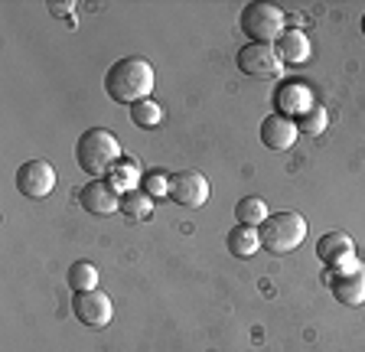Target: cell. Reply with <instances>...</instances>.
<instances>
[{
    "label": "cell",
    "mask_w": 365,
    "mask_h": 352,
    "mask_svg": "<svg viewBox=\"0 0 365 352\" xmlns=\"http://www.w3.org/2000/svg\"><path fill=\"white\" fill-rule=\"evenodd\" d=\"M153 85H157V76L144 56H124L105 72V92L118 105H137V101L150 98Z\"/></svg>",
    "instance_id": "1"
},
{
    "label": "cell",
    "mask_w": 365,
    "mask_h": 352,
    "mask_svg": "<svg viewBox=\"0 0 365 352\" xmlns=\"http://www.w3.org/2000/svg\"><path fill=\"white\" fill-rule=\"evenodd\" d=\"M121 160V140L108 128H88L76 140V163L88 176L101 180V173H111L114 163Z\"/></svg>",
    "instance_id": "2"
},
{
    "label": "cell",
    "mask_w": 365,
    "mask_h": 352,
    "mask_svg": "<svg viewBox=\"0 0 365 352\" xmlns=\"http://www.w3.org/2000/svg\"><path fill=\"white\" fill-rule=\"evenodd\" d=\"M261 248L271 254H290L294 248L304 245L307 238V219L300 212H271L264 225L258 229Z\"/></svg>",
    "instance_id": "3"
},
{
    "label": "cell",
    "mask_w": 365,
    "mask_h": 352,
    "mask_svg": "<svg viewBox=\"0 0 365 352\" xmlns=\"http://www.w3.org/2000/svg\"><path fill=\"white\" fill-rule=\"evenodd\" d=\"M242 33L251 39V43H261V46H274L277 39L287 30V14L274 4H264V0H255V4H245L242 16Z\"/></svg>",
    "instance_id": "4"
},
{
    "label": "cell",
    "mask_w": 365,
    "mask_h": 352,
    "mask_svg": "<svg viewBox=\"0 0 365 352\" xmlns=\"http://www.w3.org/2000/svg\"><path fill=\"white\" fill-rule=\"evenodd\" d=\"M212 196V186L199 170H180V173L170 176V200L182 209H199L209 202Z\"/></svg>",
    "instance_id": "5"
},
{
    "label": "cell",
    "mask_w": 365,
    "mask_h": 352,
    "mask_svg": "<svg viewBox=\"0 0 365 352\" xmlns=\"http://www.w3.org/2000/svg\"><path fill=\"white\" fill-rule=\"evenodd\" d=\"M317 258L327 264V271H349L356 268V242L346 232H327L317 242Z\"/></svg>",
    "instance_id": "6"
},
{
    "label": "cell",
    "mask_w": 365,
    "mask_h": 352,
    "mask_svg": "<svg viewBox=\"0 0 365 352\" xmlns=\"http://www.w3.org/2000/svg\"><path fill=\"white\" fill-rule=\"evenodd\" d=\"M16 190L26 200H46L56 190V170L46 160H26L16 170Z\"/></svg>",
    "instance_id": "7"
},
{
    "label": "cell",
    "mask_w": 365,
    "mask_h": 352,
    "mask_svg": "<svg viewBox=\"0 0 365 352\" xmlns=\"http://www.w3.org/2000/svg\"><path fill=\"white\" fill-rule=\"evenodd\" d=\"M72 314L82 326H91V329H101L111 323L114 316V306H111V297L101 291H85V294H76L72 297Z\"/></svg>",
    "instance_id": "8"
},
{
    "label": "cell",
    "mask_w": 365,
    "mask_h": 352,
    "mask_svg": "<svg viewBox=\"0 0 365 352\" xmlns=\"http://www.w3.org/2000/svg\"><path fill=\"white\" fill-rule=\"evenodd\" d=\"M238 69L251 78H271L284 69L274 46H261V43H248L238 49Z\"/></svg>",
    "instance_id": "9"
},
{
    "label": "cell",
    "mask_w": 365,
    "mask_h": 352,
    "mask_svg": "<svg viewBox=\"0 0 365 352\" xmlns=\"http://www.w3.org/2000/svg\"><path fill=\"white\" fill-rule=\"evenodd\" d=\"M78 202L91 215H111L121 212V190H114L108 180H91L78 190Z\"/></svg>",
    "instance_id": "10"
},
{
    "label": "cell",
    "mask_w": 365,
    "mask_h": 352,
    "mask_svg": "<svg viewBox=\"0 0 365 352\" xmlns=\"http://www.w3.org/2000/svg\"><path fill=\"white\" fill-rule=\"evenodd\" d=\"M329 291L346 306L365 304V264H356V268H349V271H336V274L329 277Z\"/></svg>",
    "instance_id": "11"
},
{
    "label": "cell",
    "mask_w": 365,
    "mask_h": 352,
    "mask_svg": "<svg viewBox=\"0 0 365 352\" xmlns=\"http://www.w3.org/2000/svg\"><path fill=\"white\" fill-rule=\"evenodd\" d=\"M297 134L300 130H297L294 118H287V115H267L261 121V144L267 150H290L297 144Z\"/></svg>",
    "instance_id": "12"
},
{
    "label": "cell",
    "mask_w": 365,
    "mask_h": 352,
    "mask_svg": "<svg viewBox=\"0 0 365 352\" xmlns=\"http://www.w3.org/2000/svg\"><path fill=\"white\" fill-rule=\"evenodd\" d=\"M274 53L281 66H304L310 59V39L304 30H284V36L274 43Z\"/></svg>",
    "instance_id": "13"
},
{
    "label": "cell",
    "mask_w": 365,
    "mask_h": 352,
    "mask_svg": "<svg viewBox=\"0 0 365 352\" xmlns=\"http://www.w3.org/2000/svg\"><path fill=\"white\" fill-rule=\"evenodd\" d=\"M121 215L128 222H144L153 215V196H147L144 190H128L121 192Z\"/></svg>",
    "instance_id": "14"
},
{
    "label": "cell",
    "mask_w": 365,
    "mask_h": 352,
    "mask_svg": "<svg viewBox=\"0 0 365 352\" xmlns=\"http://www.w3.org/2000/svg\"><path fill=\"white\" fill-rule=\"evenodd\" d=\"M225 245H228V252L235 254V258H251V254L261 248V235H258V229H248V225H235V229L228 232Z\"/></svg>",
    "instance_id": "15"
},
{
    "label": "cell",
    "mask_w": 365,
    "mask_h": 352,
    "mask_svg": "<svg viewBox=\"0 0 365 352\" xmlns=\"http://www.w3.org/2000/svg\"><path fill=\"white\" fill-rule=\"evenodd\" d=\"M267 215L271 212H267V206H264L261 196H245V200H238V206H235V222L248 225V229H261Z\"/></svg>",
    "instance_id": "16"
},
{
    "label": "cell",
    "mask_w": 365,
    "mask_h": 352,
    "mask_svg": "<svg viewBox=\"0 0 365 352\" xmlns=\"http://www.w3.org/2000/svg\"><path fill=\"white\" fill-rule=\"evenodd\" d=\"M68 287H72V294L98 291V268L91 261H76L68 268Z\"/></svg>",
    "instance_id": "17"
},
{
    "label": "cell",
    "mask_w": 365,
    "mask_h": 352,
    "mask_svg": "<svg viewBox=\"0 0 365 352\" xmlns=\"http://www.w3.org/2000/svg\"><path fill=\"white\" fill-rule=\"evenodd\" d=\"M163 118H167V111H163L153 98H144V101H137V105H130V121H134L137 128H144V130L160 128Z\"/></svg>",
    "instance_id": "18"
},
{
    "label": "cell",
    "mask_w": 365,
    "mask_h": 352,
    "mask_svg": "<svg viewBox=\"0 0 365 352\" xmlns=\"http://www.w3.org/2000/svg\"><path fill=\"white\" fill-rule=\"evenodd\" d=\"M294 124H297V130H304V134H310V138H317V134H323L327 130V124H329V118H327V108L323 105H307L300 115L294 118Z\"/></svg>",
    "instance_id": "19"
},
{
    "label": "cell",
    "mask_w": 365,
    "mask_h": 352,
    "mask_svg": "<svg viewBox=\"0 0 365 352\" xmlns=\"http://www.w3.org/2000/svg\"><path fill=\"white\" fill-rule=\"evenodd\" d=\"M137 176H140V163L137 160H118L114 163V170L108 173V183L114 186V190H121V192H128V190H137Z\"/></svg>",
    "instance_id": "20"
},
{
    "label": "cell",
    "mask_w": 365,
    "mask_h": 352,
    "mask_svg": "<svg viewBox=\"0 0 365 352\" xmlns=\"http://www.w3.org/2000/svg\"><path fill=\"white\" fill-rule=\"evenodd\" d=\"M144 192H147V196H170V176L150 173L144 180Z\"/></svg>",
    "instance_id": "21"
},
{
    "label": "cell",
    "mask_w": 365,
    "mask_h": 352,
    "mask_svg": "<svg viewBox=\"0 0 365 352\" xmlns=\"http://www.w3.org/2000/svg\"><path fill=\"white\" fill-rule=\"evenodd\" d=\"M49 10H53L56 16H66V14H72V10H76V4H56V0H53V4H49Z\"/></svg>",
    "instance_id": "22"
},
{
    "label": "cell",
    "mask_w": 365,
    "mask_h": 352,
    "mask_svg": "<svg viewBox=\"0 0 365 352\" xmlns=\"http://www.w3.org/2000/svg\"><path fill=\"white\" fill-rule=\"evenodd\" d=\"M362 33H365V14H362Z\"/></svg>",
    "instance_id": "23"
}]
</instances>
